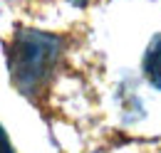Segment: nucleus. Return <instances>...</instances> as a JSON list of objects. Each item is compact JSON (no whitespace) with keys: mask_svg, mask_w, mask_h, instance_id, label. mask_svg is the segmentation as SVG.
I'll return each mask as SVG.
<instances>
[{"mask_svg":"<svg viewBox=\"0 0 161 153\" xmlns=\"http://www.w3.org/2000/svg\"><path fill=\"white\" fill-rule=\"evenodd\" d=\"M0 153H15L13 151V146H10V138L5 134V129L0 126Z\"/></svg>","mask_w":161,"mask_h":153,"instance_id":"obj_3","label":"nucleus"},{"mask_svg":"<svg viewBox=\"0 0 161 153\" xmlns=\"http://www.w3.org/2000/svg\"><path fill=\"white\" fill-rule=\"evenodd\" d=\"M144 72L149 76V82H151L156 89H161V35L151 42V47H149V52H146Z\"/></svg>","mask_w":161,"mask_h":153,"instance_id":"obj_2","label":"nucleus"},{"mask_svg":"<svg viewBox=\"0 0 161 153\" xmlns=\"http://www.w3.org/2000/svg\"><path fill=\"white\" fill-rule=\"evenodd\" d=\"M62 42L55 35L40 30H22L10 45V76L22 94L32 96L45 87L55 62L60 57Z\"/></svg>","mask_w":161,"mask_h":153,"instance_id":"obj_1","label":"nucleus"},{"mask_svg":"<svg viewBox=\"0 0 161 153\" xmlns=\"http://www.w3.org/2000/svg\"><path fill=\"white\" fill-rule=\"evenodd\" d=\"M77 3H82V0H77Z\"/></svg>","mask_w":161,"mask_h":153,"instance_id":"obj_4","label":"nucleus"}]
</instances>
